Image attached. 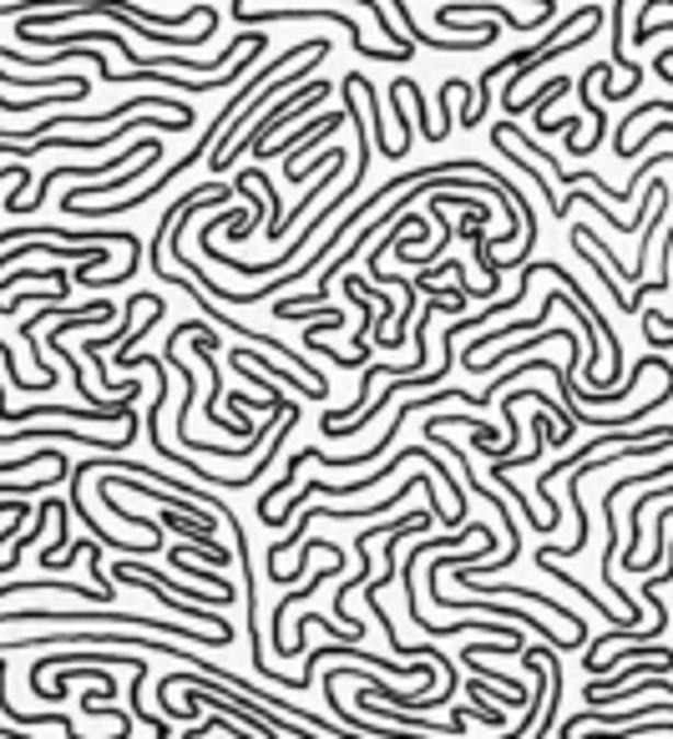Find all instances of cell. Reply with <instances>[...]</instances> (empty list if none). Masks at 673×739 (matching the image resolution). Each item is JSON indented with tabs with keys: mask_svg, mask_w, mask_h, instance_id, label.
Returning a JSON list of instances; mask_svg holds the SVG:
<instances>
[{
	"mask_svg": "<svg viewBox=\"0 0 673 739\" xmlns=\"http://www.w3.org/2000/svg\"><path fill=\"white\" fill-rule=\"evenodd\" d=\"M324 96H330V81H304V87H294V92H284V96H278V102L264 112V117L253 122L249 133L238 137V143H233V152H228L224 162H213V178H218V172H224V168H233V162L243 158V152H259V158H264V143H269V137H274V133H278V127H284V122H289V117H299V112H309V106H319V102H324Z\"/></svg>",
	"mask_w": 673,
	"mask_h": 739,
	"instance_id": "1",
	"label": "cell"
},
{
	"mask_svg": "<svg viewBox=\"0 0 673 739\" xmlns=\"http://www.w3.org/2000/svg\"><path fill=\"white\" fill-rule=\"evenodd\" d=\"M471 15H487V21H502L506 31H522V36H532V31H541V21H552V11L547 15H532V21H522V15H512L502 5V0H441L436 5V26H446V31H456V21H471Z\"/></svg>",
	"mask_w": 673,
	"mask_h": 739,
	"instance_id": "2",
	"label": "cell"
},
{
	"mask_svg": "<svg viewBox=\"0 0 673 739\" xmlns=\"http://www.w3.org/2000/svg\"><path fill=\"white\" fill-rule=\"evenodd\" d=\"M334 158H344V147H330V152H324L319 162H294V168H284V178H289V183H304V178H315L319 168H330Z\"/></svg>",
	"mask_w": 673,
	"mask_h": 739,
	"instance_id": "3",
	"label": "cell"
},
{
	"mask_svg": "<svg viewBox=\"0 0 673 739\" xmlns=\"http://www.w3.org/2000/svg\"><path fill=\"white\" fill-rule=\"evenodd\" d=\"M663 5H673V0H643V11H638V26H648V21H653V11H663Z\"/></svg>",
	"mask_w": 673,
	"mask_h": 739,
	"instance_id": "4",
	"label": "cell"
}]
</instances>
